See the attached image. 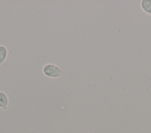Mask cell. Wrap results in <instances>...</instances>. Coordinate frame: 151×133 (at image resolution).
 Masks as SVG:
<instances>
[{
	"instance_id": "6da1fadb",
	"label": "cell",
	"mask_w": 151,
	"mask_h": 133,
	"mask_svg": "<svg viewBox=\"0 0 151 133\" xmlns=\"http://www.w3.org/2000/svg\"><path fill=\"white\" fill-rule=\"evenodd\" d=\"M44 75L48 78L56 79L61 77L64 72L60 67L53 63L45 64L42 69Z\"/></svg>"
},
{
	"instance_id": "277c9868",
	"label": "cell",
	"mask_w": 151,
	"mask_h": 133,
	"mask_svg": "<svg viewBox=\"0 0 151 133\" xmlns=\"http://www.w3.org/2000/svg\"><path fill=\"white\" fill-rule=\"evenodd\" d=\"M8 49L2 45H0V64L4 63L8 57Z\"/></svg>"
},
{
	"instance_id": "5b68a950",
	"label": "cell",
	"mask_w": 151,
	"mask_h": 133,
	"mask_svg": "<svg viewBox=\"0 0 151 133\" xmlns=\"http://www.w3.org/2000/svg\"><path fill=\"white\" fill-rule=\"evenodd\" d=\"M88 133H93V132H88Z\"/></svg>"
},
{
	"instance_id": "3957f363",
	"label": "cell",
	"mask_w": 151,
	"mask_h": 133,
	"mask_svg": "<svg viewBox=\"0 0 151 133\" xmlns=\"http://www.w3.org/2000/svg\"><path fill=\"white\" fill-rule=\"evenodd\" d=\"M140 6L145 13L151 15V0H142Z\"/></svg>"
},
{
	"instance_id": "7a4b0ae2",
	"label": "cell",
	"mask_w": 151,
	"mask_h": 133,
	"mask_svg": "<svg viewBox=\"0 0 151 133\" xmlns=\"http://www.w3.org/2000/svg\"><path fill=\"white\" fill-rule=\"evenodd\" d=\"M9 103V99L7 94L2 91H0V108L5 110Z\"/></svg>"
}]
</instances>
